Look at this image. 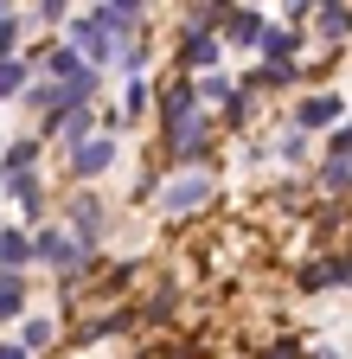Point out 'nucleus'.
<instances>
[{
    "label": "nucleus",
    "mask_w": 352,
    "mask_h": 359,
    "mask_svg": "<svg viewBox=\"0 0 352 359\" xmlns=\"http://www.w3.org/2000/svg\"><path fill=\"white\" fill-rule=\"evenodd\" d=\"M32 263V238L26 231H0V276H20Z\"/></svg>",
    "instance_id": "nucleus-11"
},
{
    "label": "nucleus",
    "mask_w": 352,
    "mask_h": 359,
    "mask_svg": "<svg viewBox=\"0 0 352 359\" xmlns=\"http://www.w3.org/2000/svg\"><path fill=\"white\" fill-rule=\"evenodd\" d=\"M262 58H269V65H295V45H301V32L295 26H262Z\"/></svg>",
    "instance_id": "nucleus-7"
},
{
    "label": "nucleus",
    "mask_w": 352,
    "mask_h": 359,
    "mask_svg": "<svg viewBox=\"0 0 352 359\" xmlns=\"http://www.w3.org/2000/svg\"><path fill=\"white\" fill-rule=\"evenodd\" d=\"M192 109H199L192 83H186V77H173V83L160 90V116H167V122H180V116H192Z\"/></svg>",
    "instance_id": "nucleus-12"
},
{
    "label": "nucleus",
    "mask_w": 352,
    "mask_h": 359,
    "mask_svg": "<svg viewBox=\"0 0 352 359\" xmlns=\"http://www.w3.org/2000/svg\"><path fill=\"white\" fill-rule=\"evenodd\" d=\"M7 193L20 199V212H26V218H38V205H45V193H38V180H32V173H20V180H7Z\"/></svg>",
    "instance_id": "nucleus-15"
},
{
    "label": "nucleus",
    "mask_w": 352,
    "mask_h": 359,
    "mask_svg": "<svg viewBox=\"0 0 352 359\" xmlns=\"http://www.w3.org/2000/svg\"><path fill=\"white\" fill-rule=\"evenodd\" d=\"M20 308H26V283L20 276H0V321H13Z\"/></svg>",
    "instance_id": "nucleus-16"
},
{
    "label": "nucleus",
    "mask_w": 352,
    "mask_h": 359,
    "mask_svg": "<svg viewBox=\"0 0 352 359\" xmlns=\"http://www.w3.org/2000/svg\"><path fill=\"white\" fill-rule=\"evenodd\" d=\"M71 52L97 71V65H109V58H115V39H109V32H103L90 13H77V20H71Z\"/></svg>",
    "instance_id": "nucleus-3"
},
{
    "label": "nucleus",
    "mask_w": 352,
    "mask_h": 359,
    "mask_svg": "<svg viewBox=\"0 0 352 359\" xmlns=\"http://www.w3.org/2000/svg\"><path fill=\"white\" fill-rule=\"evenodd\" d=\"M314 26L321 39H346V7H314Z\"/></svg>",
    "instance_id": "nucleus-18"
},
{
    "label": "nucleus",
    "mask_w": 352,
    "mask_h": 359,
    "mask_svg": "<svg viewBox=\"0 0 352 359\" xmlns=\"http://www.w3.org/2000/svg\"><path fill=\"white\" fill-rule=\"evenodd\" d=\"M13 52H20V20L0 13V58H13Z\"/></svg>",
    "instance_id": "nucleus-21"
},
{
    "label": "nucleus",
    "mask_w": 352,
    "mask_h": 359,
    "mask_svg": "<svg viewBox=\"0 0 352 359\" xmlns=\"http://www.w3.org/2000/svg\"><path fill=\"white\" fill-rule=\"evenodd\" d=\"M32 257H45V263L71 269V276L83 269V244H77V238L64 231V224H52V231H38V238H32Z\"/></svg>",
    "instance_id": "nucleus-4"
},
{
    "label": "nucleus",
    "mask_w": 352,
    "mask_h": 359,
    "mask_svg": "<svg viewBox=\"0 0 352 359\" xmlns=\"http://www.w3.org/2000/svg\"><path fill=\"white\" fill-rule=\"evenodd\" d=\"M321 187H327V193H346V161H333V154H327V167H321Z\"/></svg>",
    "instance_id": "nucleus-22"
},
{
    "label": "nucleus",
    "mask_w": 352,
    "mask_h": 359,
    "mask_svg": "<svg viewBox=\"0 0 352 359\" xmlns=\"http://www.w3.org/2000/svg\"><path fill=\"white\" fill-rule=\"evenodd\" d=\"M211 193H218V187H211V173H173L167 187H160V212H167V218H180V212H199Z\"/></svg>",
    "instance_id": "nucleus-1"
},
{
    "label": "nucleus",
    "mask_w": 352,
    "mask_h": 359,
    "mask_svg": "<svg viewBox=\"0 0 352 359\" xmlns=\"http://www.w3.org/2000/svg\"><path fill=\"white\" fill-rule=\"evenodd\" d=\"M262 359H301V346H295V340H276V346L262 353Z\"/></svg>",
    "instance_id": "nucleus-23"
},
{
    "label": "nucleus",
    "mask_w": 352,
    "mask_h": 359,
    "mask_svg": "<svg viewBox=\"0 0 352 359\" xmlns=\"http://www.w3.org/2000/svg\"><path fill=\"white\" fill-rule=\"evenodd\" d=\"M167 142H173V154H180V161H199L205 142H211V122L192 109V116H180V122H167Z\"/></svg>",
    "instance_id": "nucleus-5"
},
{
    "label": "nucleus",
    "mask_w": 352,
    "mask_h": 359,
    "mask_svg": "<svg viewBox=\"0 0 352 359\" xmlns=\"http://www.w3.org/2000/svg\"><path fill=\"white\" fill-rule=\"evenodd\" d=\"M231 90H237L231 77H205V83H192V97H211V103H225V97H231Z\"/></svg>",
    "instance_id": "nucleus-20"
},
{
    "label": "nucleus",
    "mask_w": 352,
    "mask_h": 359,
    "mask_svg": "<svg viewBox=\"0 0 352 359\" xmlns=\"http://www.w3.org/2000/svg\"><path fill=\"white\" fill-rule=\"evenodd\" d=\"M218 26H225V45H256L262 39V13L256 7H218Z\"/></svg>",
    "instance_id": "nucleus-6"
},
{
    "label": "nucleus",
    "mask_w": 352,
    "mask_h": 359,
    "mask_svg": "<svg viewBox=\"0 0 352 359\" xmlns=\"http://www.w3.org/2000/svg\"><path fill=\"white\" fill-rule=\"evenodd\" d=\"M32 161H38V142H13V148H0V167H7V180L32 173Z\"/></svg>",
    "instance_id": "nucleus-14"
},
{
    "label": "nucleus",
    "mask_w": 352,
    "mask_h": 359,
    "mask_svg": "<svg viewBox=\"0 0 352 359\" xmlns=\"http://www.w3.org/2000/svg\"><path fill=\"white\" fill-rule=\"evenodd\" d=\"M301 289H346V257L333 250V257H321V263H307Z\"/></svg>",
    "instance_id": "nucleus-10"
},
{
    "label": "nucleus",
    "mask_w": 352,
    "mask_h": 359,
    "mask_svg": "<svg viewBox=\"0 0 352 359\" xmlns=\"http://www.w3.org/2000/svg\"><path fill=\"white\" fill-rule=\"evenodd\" d=\"M0 97H26V65L20 58H0Z\"/></svg>",
    "instance_id": "nucleus-17"
},
{
    "label": "nucleus",
    "mask_w": 352,
    "mask_h": 359,
    "mask_svg": "<svg viewBox=\"0 0 352 359\" xmlns=\"http://www.w3.org/2000/svg\"><path fill=\"white\" fill-rule=\"evenodd\" d=\"M20 340H26V353L52 346V321H26V327H20Z\"/></svg>",
    "instance_id": "nucleus-19"
},
{
    "label": "nucleus",
    "mask_w": 352,
    "mask_h": 359,
    "mask_svg": "<svg viewBox=\"0 0 352 359\" xmlns=\"http://www.w3.org/2000/svg\"><path fill=\"white\" fill-rule=\"evenodd\" d=\"M52 135L64 142V154H71L77 142H90V109H58V116H52Z\"/></svg>",
    "instance_id": "nucleus-9"
},
{
    "label": "nucleus",
    "mask_w": 352,
    "mask_h": 359,
    "mask_svg": "<svg viewBox=\"0 0 352 359\" xmlns=\"http://www.w3.org/2000/svg\"><path fill=\"white\" fill-rule=\"evenodd\" d=\"M0 359H26V346H0Z\"/></svg>",
    "instance_id": "nucleus-24"
},
{
    "label": "nucleus",
    "mask_w": 352,
    "mask_h": 359,
    "mask_svg": "<svg viewBox=\"0 0 352 359\" xmlns=\"http://www.w3.org/2000/svg\"><path fill=\"white\" fill-rule=\"evenodd\" d=\"M186 65H192V71L218 65V32H186Z\"/></svg>",
    "instance_id": "nucleus-13"
},
{
    "label": "nucleus",
    "mask_w": 352,
    "mask_h": 359,
    "mask_svg": "<svg viewBox=\"0 0 352 359\" xmlns=\"http://www.w3.org/2000/svg\"><path fill=\"white\" fill-rule=\"evenodd\" d=\"M339 97H333V90H327V97H301V109H295V122L301 128H327V122H339Z\"/></svg>",
    "instance_id": "nucleus-8"
},
{
    "label": "nucleus",
    "mask_w": 352,
    "mask_h": 359,
    "mask_svg": "<svg viewBox=\"0 0 352 359\" xmlns=\"http://www.w3.org/2000/svg\"><path fill=\"white\" fill-rule=\"evenodd\" d=\"M115 167V142L109 135H90V142H77L71 154H64V173L71 180H97V173H109Z\"/></svg>",
    "instance_id": "nucleus-2"
}]
</instances>
